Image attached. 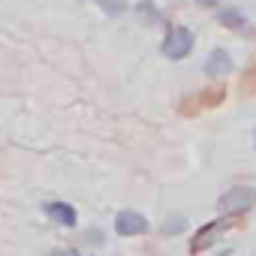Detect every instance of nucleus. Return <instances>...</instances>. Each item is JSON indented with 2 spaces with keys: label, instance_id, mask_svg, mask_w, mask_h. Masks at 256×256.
Returning <instances> with one entry per match:
<instances>
[{
  "label": "nucleus",
  "instance_id": "20e7f679",
  "mask_svg": "<svg viewBox=\"0 0 256 256\" xmlns=\"http://www.w3.org/2000/svg\"><path fill=\"white\" fill-rule=\"evenodd\" d=\"M112 226H114V235H120V238H142L151 232V220L136 208H120L114 214Z\"/></svg>",
  "mask_w": 256,
  "mask_h": 256
},
{
  "label": "nucleus",
  "instance_id": "4468645a",
  "mask_svg": "<svg viewBox=\"0 0 256 256\" xmlns=\"http://www.w3.org/2000/svg\"><path fill=\"white\" fill-rule=\"evenodd\" d=\"M253 151H256V130H253Z\"/></svg>",
  "mask_w": 256,
  "mask_h": 256
},
{
  "label": "nucleus",
  "instance_id": "9b49d317",
  "mask_svg": "<svg viewBox=\"0 0 256 256\" xmlns=\"http://www.w3.org/2000/svg\"><path fill=\"white\" fill-rule=\"evenodd\" d=\"M82 241H84L88 247H102V244H106L102 226H84V229H82Z\"/></svg>",
  "mask_w": 256,
  "mask_h": 256
},
{
  "label": "nucleus",
  "instance_id": "f257e3e1",
  "mask_svg": "<svg viewBox=\"0 0 256 256\" xmlns=\"http://www.w3.org/2000/svg\"><path fill=\"white\" fill-rule=\"evenodd\" d=\"M163 28L166 30L160 40V54L166 60H187L196 48V34L187 24H172V22H166Z\"/></svg>",
  "mask_w": 256,
  "mask_h": 256
},
{
  "label": "nucleus",
  "instance_id": "7ed1b4c3",
  "mask_svg": "<svg viewBox=\"0 0 256 256\" xmlns=\"http://www.w3.org/2000/svg\"><path fill=\"white\" fill-rule=\"evenodd\" d=\"M229 223H232L229 217H214V220H208L205 226H199V229H196V235H193V241H190V253H193V256H199V253H205V250L217 247V244L223 241V235H226Z\"/></svg>",
  "mask_w": 256,
  "mask_h": 256
},
{
  "label": "nucleus",
  "instance_id": "6e6552de",
  "mask_svg": "<svg viewBox=\"0 0 256 256\" xmlns=\"http://www.w3.org/2000/svg\"><path fill=\"white\" fill-rule=\"evenodd\" d=\"M217 24L226 28V30H247L250 18H247L238 6H220V10H217Z\"/></svg>",
  "mask_w": 256,
  "mask_h": 256
},
{
  "label": "nucleus",
  "instance_id": "423d86ee",
  "mask_svg": "<svg viewBox=\"0 0 256 256\" xmlns=\"http://www.w3.org/2000/svg\"><path fill=\"white\" fill-rule=\"evenodd\" d=\"M42 214L54 223V226H64V229H76L78 226V211L76 205L64 202V199H48L42 202Z\"/></svg>",
  "mask_w": 256,
  "mask_h": 256
},
{
  "label": "nucleus",
  "instance_id": "ddd939ff",
  "mask_svg": "<svg viewBox=\"0 0 256 256\" xmlns=\"http://www.w3.org/2000/svg\"><path fill=\"white\" fill-rule=\"evenodd\" d=\"M193 4H196V6H202V10H214V12L220 10V0H193Z\"/></svg>",
  "mask_w": 256,
  "mask_h": 256
},
{
  "label": "nucleus",
  "instance_id": "f03ea898",
  "mask_svg": "<svg viewBox=\"0 0 256 256\" xmlns=\"http://www.w3.org/2000/svg\"><path fill=\"white\" fill-rule=\"evenodd\" d=\"M256 208V187L253 184H232L226 193H220V199H217V211H220V217H229V220H235V217H244V214H250Z\"/></svg>",
  "mask_w": 256,
  "mask_h": 256
},
{
  "label": "nucleus",
  "instance_id": "39448f33",
  "mask_svg": "<svg viewBox=\"0 0 256 256\" xmlns=\"http://www.w3.org/2000/svg\"><path fill=\"white\" fill-rule=\"evenodd\" d=\"M232 70H235V60H232V54H229L223 46H214V48L205 54V64H202L205 78H226Z\"/></svg>",
  "mask_w": 256,
  "mask_h": 256
},
{
  "label": "nucleus",
  "instance_id": "f8f14e48",
  "mask_svg": "<svg viewBox=\"0 0 256 256\" xmlns=\"http://www.w3.org/2000/svg\"><path fill=\"white\" fill-rule=\"evenodd\" d=\"M48 256H82V253H78L76 247H52Z\"/></svg>",
  "mask_w": 256,
  "mask_h": 256
},
{
  "label": "nucleus",
  "instance_id": "9d476101",
  "mask_svg": "<svg viewBox=\"0 0 256 256\" xmlns=\"http://www.w3.org/2000/svg\"><path fill=\"white\" fill-rule=\"evenodd\" d=\"M94 4H96V10H100L102 16H108V18H120V16L130 12V0H94Z\"/></svg>",
  "mask_w": 256,
  "mask_h": 256
},
{
  "label": "nucleus",
  "instance_id": "0eeeda50",
  "mask_svg": "<svg viewBox=\"0 0 256 256\" xmlns=\"http://www.w3.org/2000/svg\"><path fill=\"white\" fill-rule=\"evenodd\" d=\"M133 16H136L145 28L166 24V22H163V10L157 6V0H139V4H133Z\"/></svg>",
  "mask_w": 256,
  "mask_h": 256
},
{
  "label": "nucleus",
  "instance_id": "1a4fd4ad",
  "mask_svg": "<svg viewBox=\"0 0 256 256\" xmlns=\"http://www.w3.org/2000/svg\"><path fill=\"white\" fill-rule=\"evenodd\" d=\"M184 229H187V217H184L181 211H172V214H166V217L160 220V226H157V232H160L163 238H178Z\"/></svg>",
  "mask_w": 256,
  "mask_h": 256
}]
</instances>
